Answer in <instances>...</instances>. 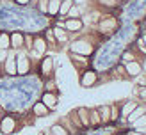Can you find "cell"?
<instances>
[{"label":"cell","instance_id":"1","mask_svg":"<svg viewBox=\"0 0 146 135\" xmlns=\"http://www.w3.org/2000/svg\"><path fill=\"white\" fill-rule=\"evenodd\" d=\"M71 52L80 53V55H89L93 52V46L86 41H75V43H71Z\"/></svg>","mask_w":146,"mask_h":135},{"label":"cell","instance_id":"2","mask_svg":"<svg viewBox=\"0 0 146 135\" xmlns=\"http://www.w3.org/2000/svg\"><path fill=\"white\" fill-rule=\"evenodd\" d=\"M14 128H16V123H14V119L11 116H5L2 121H0V132L4 135H9L14 132Z\"/></svg>","mask_w":146,"mask_h":135},{"label":"cell","instance_id":"3","mask_svg":"<svg viewBox=\"0 0 146 135\" xmlns=\"http://www.w3.org/2000/svg\"><path fill=\"white\" fill-rule=\"evenodd\" d=\"M27 71H29V59H27V55H18V59H16V73L25 75Z\"/></svg>","mask_w":146,"mask_h":135},{"label":"cell","instance_id":"4","mask_svg":"<svg viewBox=\"0 0 146 135\" xmlns=\"http://www.w3.org/2000/svg\"><path fill=\"white\" fill-rule=\"evenodd\" d=\"M116 25H118V23H116L114 18L104 20V21L100 23V30H102V32H111V30H114V28H116Z\"/></svg>","mask_w":146,"mask_h":135},{"label":"cell","instance_id":"5","mask_svg":"<svg viewBox=\"0 0 146 135\" xmlns=\"http://www.w3.org/2000/svg\"><path fill=\"white\" fill-rule=\"evenodd\" d=\"M64 27H66L68 30H71V32H77V30L82 28V21L77 20V18H71V20H68L66 23H64Z\"/></svg>","mask_w":146,"mask_h":135},{"label":"cell","instance_id":"6","mask_svg":"<svg viewBox=\"0 0 146 135\" xmlns=\"http://www.w3.org/2000/svg\"><path fill=\"white\" fill-rule=\"evenodd\" d=\"M52 66H54V59H52V57H45V61L41 62L43 75H50V73H52Z\"/></svg>","mask_w":146,"mask_h":135},{"label":"cell","instance_id":"7","mask_svg":"<svg viewBox=\"0 0 146 135\" xmlns=\"http://www.w3.org/2000/svg\"><path fill=\"white\" fill-rule=\"evenodd\" d=\"M94 82H96V75H94L93 71H87V73L82 76V87H89V85H93Z\"/></svg>","mask_w":146,"mask_h":135},{"label":"cell","instance_id":"8","mask_svg":"<svg viewBox=\"0 0 146 135\" xmlns=\"http://www.w3.org/2000/svg\"><path fill=\"white\" fill-rule=\"evenodd\" d=\"M5 71L9 75L16 73V59H14L13 55H9V57H7V61H5Z\"/></svg>","mask_w":146,"mask_h":135},{"label":"cell","instance_id":"9","mask_svg":"<svg viewBox=\"0 0 146 135\" xmlns=\"http://www.w3.org/2000/svg\"><path fill=\"white\" fill-rule=\"evenodd\" d=\"M43 103H45L48 109H54L57 105V98L54 94H50V92H45V94H43Z\"/></svg>","mask_w":146,"mask_h":135},{"label":"cell","instance_id":"10","mask_svg":"<svg viewBox=\"0 0 146 135\" xmlns=\"http://www.w3.org/2000/svg\"><path fill=\"white\" fill-rule=\"evenodd\" d=\"M127 73H128V75H132V76L139 75V73H141V66H139V64H137V62L130 61V62L127 64Z\"/></svg>","mask_w":146,"mask_h":135},{"label":"cell","instance_id":"11","mask_svg":"<svg viewBox=\"0 0 146 135\" xmlns=\"http://www.w3.org/2000/svg\"><path fill=\"white\" fill-rule=\"evenodd\" d=\"M77 114H78V117H80V123H82V126H87V124L91 123V121H89V112H87V109H84V107H82V109L77 110Z\"/></svg>","mask_w":146,"mask_h":135},{"label":"cell","instance_id":"12","mask_svg":"<svg viewBox=\"0 0 146 135\" xmlns=\"http://www.w3.org/2000/svg\"><path fill=\"white\" fill-rule=\"evenodd\" d=\"M21 45H23V36H21V34H18V32H14V34L11 36V46H14V48H20Z\"/></svg>","mask_w":146,"mask_h":135},{"label":"cell","instance_id":"13","mask_svg":"<svg viewBox=\"0 0 146 135\" xmlns=\"http://www.w3.org/2000/svg\"><path fill=\"white\" fill-rule=\"evenodd\" d=\"M34 114H36V116H46V114H48V107L43 101L38 103V105H34Z\"/></svg>","mask_w":146,"mask_h":135},{"label":"cell","instance_id":"14","mask_svg":"<svg viewBox=\"0 0 146 135\" xmlns=\"http://www.w3.org/2000/svg\"><path fill=\"white\" fill-rule=\"evenodd\" d=\"M11 46V38L7 34H0V50H7Z\"/></svg>","mask_w":146,"mask_h":135},{"label":"cell","instance_id":"15","mask_svg":"<svg viewBox=\"0 0 146 135\" xmlns=\"http://www.w3.org/2000/svg\"><path fill=\"white\" fill-rule=\"evenodd\" d=\"M34 52H38V53H43L46 50V43H45V39H36L34 41Z\"/></svg>","mask_w":146,"mask_h":135},{"label":"cell","instance_id":"16","mask_svg":"<svg viewBox=\"0 0 146 135\" xmlns=\"http://www.w3.org/2000/svg\"><path fill=\"white\" fill-rule=\"evenodd\" d=\"M73 7V0H64V2L61 4V7H59V13L61 14H68V11Z\"/></svg>","mask_w":146,"mask_h":135},{"label":"cell","instance_id":"17","mask_svg":"<svg viewBox=\"0 0 146 135\" xmlns=\"http://www.w3.org/2000/svg\"><path fill=\"white\" fill-rule=\"evenodd\" d=\"M59 7H61V2H59V0H50V4H48V13H50V14H55L57 11H59Z\"/></svg>","mask_w":146,"mask_h":135},{"label":"cell","instance_id":"18","mask_svg":"<svg viewBox=\"0 0 146 135\" xmlns=\"http://www.w3.org/2000/svg\"><path fill=\"white\" fill-rule=\"evenodd\" d=\"M54 34H55V38H57V41H62V43H64V41L68 39V36H66V32H64L62 28H59V27H55V28H54Z\"/></svg>","mask_w":146,"mask_h":135},{"label":"cell","instance_id":"19","mask_svg":"<svg viewBox=\"0 0 146 135\" xmlns=\"http://www.w3.org/2000/svg\"><path fill=\"white\" fill-rule=\"evenodd\" d=\"M143 114H144V110H143V109H134V110H132V114L128 116V121H130V123H134V121H135V119H139Z\"/></svg>","mask_w":146,"mask_h":135},{"label":"cell","instance_id":"20","mask_svg":"<svg viewBox=\"0 0 146 135\" xmlns=\"http://www.w3.org/2000/svg\"><path fill=\"white\" fill-rule=\"evenodd\" d=\"M102 121H109L111 119V107H107V105H104L102 107Z\"/></svg>","mask_w":146,"mask_h":135},{"label":"cell","instance_id":"21","mask_svg":"<svg viewBox=\"0 0 146 135\" xmlns=\"http://www.w3.org/2000/svg\"><path fill=\"white\" fill-rule=\"evenodd\" d=\"M89 114H91V116H89V121H91L93 124H98L100 121H102V117H100V114H98L96 110H91Z\"/></svg>","mask_w":146,"mask_h":135},{"label":"cell","instance_id":"22","mask_svg":"<svg viewBox=\"0 0 146 135\" xmlns=\"http://www.w3.org/2000/svg\"><path fill=\"white\" fill-rule=\"evenodd\" d=\"M52 133H54V135H68V132L64 130V128H62L61 124H55V126H52Z\"/></svg>","mask_w":146,"mask_h":135},{"label":"cell","instance_id":"23","mask_svg":"<svg viewBox=\"0 0 146 135\" xmlns=\"http://www.w3.org/2000/svg\"><path fill=\"white\" fill-rule=\"evenodd\" d=\"M135 109V103H132V101H130V103H127L125 105V109H123V116H130V114H132V110Z\"/></svg>","mask_w":146,"mask_h":135},{"label":"cell","instance_id":"24","mask_svg":"<svg viewBox=\"0 0 146 135\" xmlns=\"http://www.w3.org/2000/svg\"><path fill=\"white\" fill-rule=\"evenodd\" d=\"M48 2H50V0H41V2H39V9H41L43 13L48 11Z\"/></svg>","mask_w":146,"mask_h":135},{"label":"cell","instance_id":"25","mask_svg":"<svg viewBox=\"0 0 146 135\" xmlns=\"http://www.w3.org/2000/svg\"><path fill=\"white\" fill-rule=\"evenodd\" d=\"M68 14H70L71 18H77V16H78V7H75V5H73L71 9L68 11Z\"/></svg>","mask_w":146,"mask_h":135},{"label":"cell","instance_id":"26","mask_svg":"<svg viewBox=\"0 0 146 135\" xmlns=\"http://www.w3.org/2000/svg\"><path fill=\"white\" fill-rule=\"evenodd\" d=\"M134 123H135V126H143V124H146V117L143 116V117H139V119H135Z\"/></svg>","mask_w":146,"mask_h":135},{"label":"cell","instance_id":"27","mask_svg":"<svg viewBox=\"0 0 146 135\" xmlns=\"http://www.w3.org/2000/svg\"><path fill=\"white\" fill-rule=\"evenodd\" d=\"M102 4H105V5H109V7H112V5H116V0H100Z\"/></svg>","mask_w":146,"mask_h":135},{"label":"cell","instance_id":"28","mask_svg":"<svg viewBox=\"0 0 146 135\" xmlns=\"http://www.w3.org/2000/svg\"><path fill=\"white\" fill-rule=\"evenodd\" d=\"M111 119H116V117H118V109H116V107H112V109H111Z\"/></svg>","mask_w":146,"mask_h":135},{"label":"cell","instance_id":"29","mask_svg":"<svg viewBox=\"0 0 146 135\" xmlns=\"http://www.w3.org/2000/svg\"><path fill=\"white\" fill-rule=\"evenodd\" d=\"M123 59H125V61H128V62H130V61H134V55H132V53H128V52H127L125 55H123Z\"/></svg>","mask_w":146,"mask_h":135},{"label":"cell","instance_id":"30","mask_svg":"<svg viewBox=\"0 0 146 135\" xmlns=\"http://www.w3.org/2000/svg\"><path fill=\"white\" fill-rule=\"evenodd\" d=\"M139 94H141V96H143V98H146V87H143V89H141V91H139Z\"/></svg>","mask_w":146,"mask_h":135},{"label":"cell","instance_id":"31","mask_svg":"<svg viewBox=\"0 0 146 135\" xmlns=\"http://www.w3.org/2000/svg\"><path fill=\"white\" fill-rule=\"evenodd\" d=\"M16 2H18V4H27L29 0H16Z\"/></svg>","mask_w":146,"mask_h":135},{"label":"cell","instance_id":"32","mask_svg":"<svg viewBox=\"0 0 146 135\" xmlns=\"http://www.w3.org/2000/svg\"><path fill=\"white\" fill-rule=\"evenodd\" d=\"M130 135H141V133H130Z\"/></svg>","mask_w":146,"mask_h":135},{"label":"cell","instance_id":"33","mask_svg":"<svg viewBox=\"0 0 146 135\" xmlns=\"http://www.w3.org/2000/svg\"><path fill=\"white\" fill-rule=\"evenodd\" d=\"M143 41H144V43H146V36H144V39H143Z\"/></svg>","mask_w":146,"mask_h":135}]
</instances>
